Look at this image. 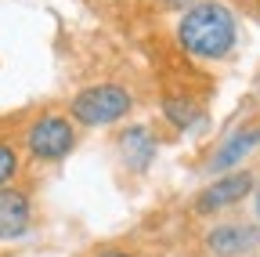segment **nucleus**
I'll use <instances>...</instances> for the list:
<instances>
[{"mask_svg": "<svg viewBox=\"0 0 260 257\" xmlns=\"http://www.w3.org/2000/svg\"><path fill=\"white\" fill-rule=\"evenodd\" d=\"M102 257H130V253H119V250H109V253H102Z\"/></svg>", "mask_w": 260, "mask_h": 257, "instance_id": "nucleus-11", "label": "nucleus"}, {"mask_svg": "<svg viewBox=\"0 0 260 257\" xmlns=\"http://www.w3.org/2000/svg\"><path fill=\"white\" fill-rule=\"evenodd\" d=\"M32 229V207H29V196L22 188H8L0 185V239L11 243V239H22L25 232Z\"/></svg>", "mask_w": 260, "mask_h": 257, "instance_id": "nucleus-5", "label": "nucleus"}, {"mask_svg": "<svg viewBox=\"0 0 260 257\" xmlns=\"http://www.w3.org/2000/svg\"><path fill=\"white\" fill-rule=\"evenodd\" d=\"M206 246L217 257H242L260 246V229H253V224H217L206 232Z\"/></svg>", "mask_w": 260, "mask_h": 257, "instance_id": "nucleus-6", "label": "nucleus"}, {"mask_svg": "<svg viewBox=\"0 0 260 257\" xmlns=\"http://www.w3.org/2000/svg\"><path fill=\"white\" fill-rule=\"evenodd\" d=\"M256 145H260V127H239V131H232V134L220 141V149L210 156V170H213V174L235 170Z\"/></svg>", "mask_w": 260, "mask_h": 257, "instance_id": "nucleus-7", "label": "nucleus"}, {"mask_svg": "<svg viewBox=\"0 0 260 257\" xmlns=\"http://www.w3.org/2000/svg\"><path fill=\"white\" fill-rule=\"evenodd\" d=\"M235 18L224 4H191L177 25V40L188 54L203 58V62H213V58H224L228 51L235 47Z\"/></svg>", "mask_w": 260, "mask_h": 257, "instance_id": "nucleus-1", "label": "nucleus"}, {"mask_svg": "<svg viewBox=\"0 0 260 257\" xmlns=\"http://www.w3.org/2000/svg\"><path fill=\"white\" fill-rule=\"evenodd\" d=\"M181 4H191V0H170V8H181Z\"/></svg>", "mask_w": 260, "mask_h": 257, "instance_id": "nucleus-12", "label": "nucleus"}, {"mask_svg": "<svg viewBox=\"0 0 260 257\" xmlns=\"http://www.w3.org/2000/svg\"><path fill=\"white\" fill-rule=\"evenodd\" d=\"M130 109H134L130 91H126V87H116V83H94V87L80 91L76 98L69 102L73 120L83 123V127H105V123H116V120H123Z\"/></svg>", "mask_w": 260, "mask_h": 257, "instance_id": "nucleus-2", "label": "nucleus"}, {"mask_svg": "<svg viewBox=\"0 0 260 257\" xmlns=\"http://www.w3.org/2000/svg\"><path fill=\"white\" fill-rule=\"evenodd\" d=\"M25 149L32 159L44 163H58L76 149V131L65 116H40L37 123L25 131Z\"/></svg>", "mask_w": 260, "mask_h": 257, "instance_id": "nucleus-3", "label": "nucleus"}, {"mask_svg": "<svg viewBox=\"0 0 260 257\" xmlns=\"http://www.w3.org/2000/svg\"><path fill=\"white\" fill-rule=\"evenodd\" d=\"M162 112H167V120L174 127H181V131H188V127L199 123V109H195L188 98H167L162 102Z\"/></svg>", "mask_w": 260, "mask_h": 257, "instance_id": "nucleus-9", "label": "nucleus"}, {"mask_svg": "<svg viewBox=\"0 0 260 257\" xmlns=\"http://www.w3.org/2000/svg\"><path fill=\"white\" fill-rule=\"evenodd\" d=\"M256 217H260V188H256Z\"/></svg>", "mask_w": 260, "mask_h": 257, "instance_id": "nucleus-13", "label": "nucleus"}, {"mask_svg": "<svg viewBox=\"0 0 260 257\" xmlns=\"http://www.w3.org/2000/svg\"><path fill=\"white\" fill-rule=\"evenodd\" d=\"M15 174H18V152H15V145L0 141V185H11Z\"/></svg>", "mask_w": 260, "mask_h": 257, "instance_id": "nucleus-10", "label": "nucleus"}, {"mask_svg": "<svg viewBox=\"0 0 260 257\" xmlns=\"http://www.w3.org/2000/svg\"><path fill=\"white\" fill-rule=\"evenodd\" d=\"M116 145H119L123 163H126L130 170H138V174H145V170L152 167V159H155V152H159V145H155V138H152L148 127H126Z\"/></svg>", "mask_w": 260, "mask_h": 257, "instance_id": "nucleus-8", "label": "nucleus"}, {"mask_svg": "<svg viewBox=\"0 0 260 257\" xmlns=\"http://www.w3.org/2000/svg\"><path fill=\"white\" fill-rule=\"evenodd\" d=\"M253 174L249 170H232V174H220L210 188H203V196L195 199V210L199 214H217L224 207H235L239 199H246L253 192Z\"/></svg>", "mask_w": 260, "mask_h": 257, "instance_id": "nucleus-4", "label": "nucleus"}]
</instances>
